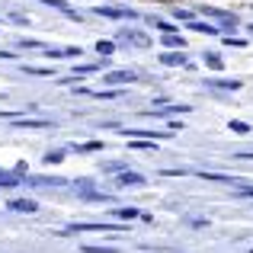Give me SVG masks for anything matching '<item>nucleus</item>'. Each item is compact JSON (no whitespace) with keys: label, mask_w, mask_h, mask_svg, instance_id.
Returning a JSON list of instances; mask_svg holds the SVG:
<instances>
[{"label":"nucleus","mask_w":253,"mask_h":253,"mask_svg":"<svg viewBox=\"0 0 253 253\" xmlns=\"http://www.w3.org/2000/svg\"><path fill=\"white\" fill-rule=\"evenodd\" d=\"M119 186H144V176L141 173H128L125 170L122 176H119Z\"/></svg>","instance_id":"8"},{"label":"nucleus","mask_w":253,"mask_h":253,"mask_svg":"<svg viewBox=\"0 0 253 253\" xmlns=\"http://www.w3.org/2000/svg\"><path fill=\"white\" fill-rule=\"evenodd\" d=\"M211 86H221V90H237L241 86V81H209Z\"/></svg>","instance_id":"15"},{"label":"nucleus","mask_w":253,"mask_h":253,"mask_svg":"<svg viewBox=\"0 0 253 253\" xmlns=\"http://www.w3.org/2000/svg\"><path fill=\"white\" fill-rule=\"evenodd\" d=\"M122 135L125 138H154V141H157V138H170L173 135V131L170 128H164V131H148V128H122Z\"/></svg>","instance_id":"2"},{"label":"nucleus","mask_w":253,"mask_h":253,"mask_svg":"<svg viewBox=\"0 0 253 253\" xmlns=\"http://www.w3.org/2000/svg\"><path fill=\"white\" fill-rule=\"evenodd\" d=\"M205 64H209V68H215V71H218V68H221L224 61H221V58H218V55H205Z\"/></svg>","instance_id":"21"},{"label":"nucleus","mask_w":253,"mask_h":253,"mask_svg":"<svg viewBox=\"0 0 253 253\" xmlns=\"http://www.w3.org/2000/svg\"><path fill=\"white\" fill-rule=\"evenodd\" d=\"M112 48H116V45H112V42H103V39H99V42H96V51H103V55H109Z\"/></svg>","instance_id":"22"},{"label":"nucleus","mask_w":253,"mask_h":253,"mask_svg":"<svg viewBox=\"0 0 253 253\" xmlns=\"http://www.w3.org/2000/svg\"><path fill=\"white\" fill-rule=\"evenodd\" d=\"M86 253H116V247H84Z\"/></svg>","instance_id":"23"},{"label":"nucleus","mask_w":253,"mask_h":253,"mask_svg":"<svg viewBox=\"0 0 253 253\" xmlns=\"http://www.w3.org/2000/svg\"><path fill=\"white\" fill-rule=\"evenodd\" d=\"M250 253H253V250H250Z\"/></svg>","instance_id":"25"},{"label":"nucleus","mask_w":253,"mask_h":253,"mask_svg":"<svg viewBox=\"0 0 253 253\" xmlns=\"http://www.w3.org/2000/svg\"><path fill=\"white\" fill-rule=\"evenodd\" d=\"M202 179H211V183H224V186H237L234 176H221V173H205L202 170Z\"/></svg>","instance_id":"9"},{"label":"nucleus","mask_w":253,"mask_h":253,"mask_svg":"<svg viewBox=\"0 0 253 253\" xmlns=\"http://www.w3.org/2000/svg\"><path fill=\"white\" fill-rule=\"evenodd\" d=\"M99 16H109V19H131L135 13L131 10H119V6H96Z\"/></svg>","instance_id":"4"},{"label":"nucleus","mask_w":253,"mask_h":253,"mask_svg":"<svg viewBox=\"0 0 253 253\" xmlns=\"http://www.w3.org/2000/svg\"><path fill=\"white\" fill-rule=\"evenodd\" d=\"M99 148H103V144H99V141H86V144H81V148H77V151H99Z\"/></svg>","instance_id":"24"},{"label":"nucleus","mask_w":253,"mask_h":253,"mask_svg":"<svg viewBox=\"0 0 253 253\" xmlns=\"http://www.w3.org/2000/svg\"><path fill=\"white\" fill-rule=\"evenodd\" d=\"M93 71H99V64H81V68H74V77L77 74H93Z\"/></svg>","instance_id":"18"},{"label":"nucleus","mask_w":253,"mask_h":253,"mask_svg":"<svg viewBox=\"0 0 253 253\" xmlns=\"http://www.w3.org/2000/svg\"><path fill=\"white\" fill-rule=\"evenodd\" d=\"M16 128H51V122H45V119H16Z\"/></svg>","instance_id":"7"},{"label":"nucleus","mask_w":253,"mask_h":253,"mask_svg":"<svg viewBox=\"0 0 253 253\" xmlns=\"http://www.w3.org/2000/svg\"><path fill=\"white\" fill-rule=\"evenodd\" d=\"M119 39L128 42V45H141V48H148V45H151V39L144 36V32H135V29H122V32H119Z\"/></svg>","instance_id":"3"},{"label":"nucleus","mask_w":253,"mask_h":253,"mask_svg":"<svg viewBox=\"0 0 253 253\" xmlns=\"http://www.w3.org/2000/svg\"><path fill=\"white\" fill-rule=\"evenodd\" d=\"M154 26H157V29L164 32V36H170V32H176V26H170L167 19H154Z\"/></svg>","instance_id":"16"},{"label":"nucleus","mask_w":253,"mask_h":253,"mask_svg":"<svg viewBox=\"0 0 253 253\" xmlns=\"http://www.w3.org/2000/svg\"><path fill=\"white\" fill-rule=\"evenodd\" d=\"M81 231H128V228H122V224H71L61 234H81Z\"/></svg>","instance_id":"1"},{"label":"nucleus","mask_w":253,"mask_h":253,"mask_svg":"<svg viewBox=\"0 0 253 253\" xmlns=\"http://www.w3.org/2000/svg\"><path fill=\"white\" fill-rule=\"evenodd\" d=\"M19 183H23V179H16L13 173H3V170H0V186H6V189H10V186H19Z\"/></svg>","instance_id":"12"},{"label":"nucleus","mask_w":253,"mask_h":253,"mask_svg":"<svg viewBox=\"0 0 253 253\" xmlns=\"http://www.w3.org/2000/svg\"><path fill=\"white\" fill-rule=\"evenodd\" d=\"M189 29L205 32V36H218V26H205V23H189Z\"/></svg>","instance_id":"10"},{"label":"nucleus","mask_w":253,"mask_h":253,"mask_svg":"<svg viewBox=\"0 0 253 253\" xmlns=\"http://www.w3.org/2000/svg\"><path fill=\"white\" fill-rule=\"evenodd\" d=\"M228 128H231V131H237V135H247V131H250V125H247V122H241V119H234V122H231Z\"/></svg>","instance_id":"14"},{"label":"nucleus","mask_w":253,"mask_h":253,"mask_svg":"<svg viewBox=\"0 0 253 253\" xmlns=\"http://www.w3.org/2000/svg\"><path fill=\"white\" fill-rule=\"evenodd\" d=\"M164 45H167V48H176V45H179V48H183V36H176V32H170V36H164Z\"/></svg>","instance_id":"11"},{"label":"nucleus","mask_w":253,"mask_h":253,"mask_svg":"<svg viewBox=\"0 0 253 253\" xmlns=\"http://www.w3.org/2000/svg\"><path fill=\"white\" fill-rule=\"evenodd\" d=\"M106 84H131L135 81V74H131V71H112V74H106L103 77Z\"/></svg>","instance_id":"5"},{"label":"nucleus","mask_w":253,"mask_h":253,"mask_svg":"<svg viewBox=\"0 0 253 253\" xmlns=\"http://www.w3.org/2000/svg\"><path fill=\"white\" fill-rule=\"evenodd\" d=\"M26 74H36V77H55V71H45V68H26Z\"/></svg>","instance_id":"17"},{"label":"nucleus","mask_w":253,"mask_h":253,"mask_svg":"<svg viewBox=\"0 0 253 253\" xmlns=\"http://www.w3.org/2000/svg\"><path fill=\"white\" fill-rule=\"evenodd\" d=\"M161 61H164V64H186V58H183V55H170V51H164Z\"/></svg>","instance_id":"13"},{"label":"nucleus","mask_w":253,"mask_h":253,"mask_svg":"<svg viewBox=\"0 0 253 253\" xmlns=\"http://www.w3.org/2000/svg\"><path fill=\"white\" fill-rule=\"evenodd\" d=\"M58 161H64L61 151H48V154H45V164H58Z\"/></svg>","instance_id":"20"},{"label":"nucleus","mask_w":253,"mask_h":253,"mask_svg":"<svg viewBox=\"0 0 253 253\" xmlns=\"http://www.w3.org/2000/svg\"><path fill=\"white\" fill-rule=\"evenodd\" d=\"M10 209H13V211H26V215H32V211H36L39 205L32 202V199H13V202H10Z\"/></svg>","instance_id":"6"},{"label":"nucleus","mask_w":253,"mask_h":253,"mask_svg":"<svg viewBox=\"0 0 253 253\" xmlns=\"http://www.w3.org/2000/svg\"><path fill=\"white\" fill-rule=\"evenodd\" d=\"M116 218L128 221V218H138V211H135V209H119V211H116Z\"/></svg>","instance_id":"19"}]
</instances>
